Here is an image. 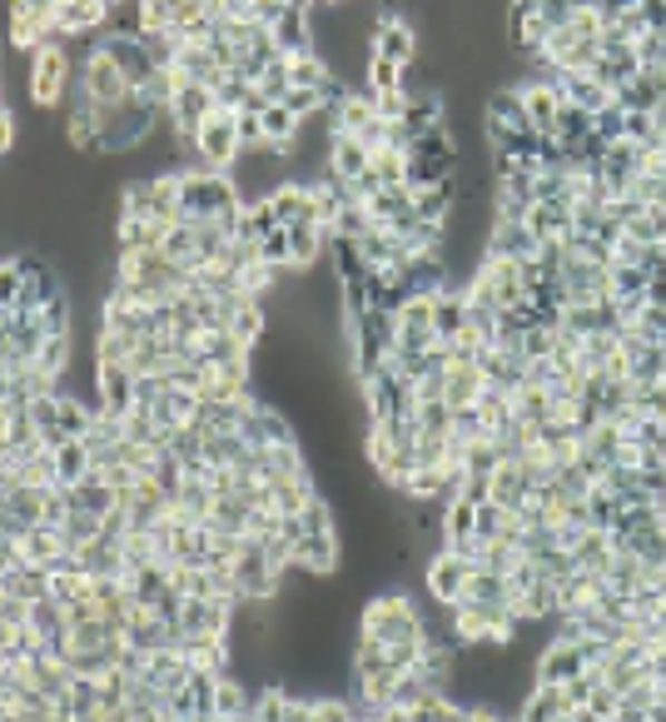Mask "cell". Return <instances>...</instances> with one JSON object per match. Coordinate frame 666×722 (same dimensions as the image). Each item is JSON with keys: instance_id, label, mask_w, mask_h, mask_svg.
Listing matches in <instances>:
<instances>
[{"instance_id": "obj_1", "label": "cell", "mask_w": 666, "mask_h": 722, "mask_svg": "<svg viewBox=\"0 0 666 722\" xmlns=\"http://www.w3.org/2000/svg\"><path fill=\"white\" fill-rule=\"evenodd\" d=\"M179 205H185V225H199V219H224L239 215V189H234L229 175L219 169H179Z\"/></svg>"}, {"instance_id": "obj_2", "label": "cell", "mask_w": 666, "mask_h": 722, "mask_svg": "<svg viewBox=\"0 0 666 722\" xmlns=\"http://www.w3.org/2000/svg\"><path fill=\"white\" fill-rule=\"evenodd\" d=\"M359 638H373L383 647L408 643V638H428V633H423V613H418L403 593L369 598V603H363V618H359Z\"/></svg>"}, {"instance_id": "obj_3", "label": "cell", "mask_w": 666, "mask_h": 722, "mask_svg": "<svg viewBox=\"0 0 666 722\" xmlns=\"http://www.w3.org/2000/svg\"><path fill=\"white\" fill-rule=\"evenodd\" d=\"M80 85L85 95H90L95 105H100V110H110V105H120V100H130V80L120 76V66H115L110 56H105V46H90L85 50V60H80Z\"/></svg>"}, {"instance_id": "obj_4", "label": "cell", "mask_w": 666, "mask_h": 722, "mask_svg": "<svg viewBox=\"0 0 666 722\" xmlns=\"http://www.w3.org/2000/svg\"><path fill=\"white\" fill-rule=\"evenodd\" d=\"M66 85H70V50L60 46V40H50V46H40L36 60H30V100H36L40 110H50V105L66 100Z\"/></svg>"}, {"instance_id": "obj_5", "label": "cell", "mask_w": 666, "mask_h": 722, "mask_svg": "<svg viewBox=\"0 0 666 722\" xmlns=\"http://www.w3.org/2000/svg\"><path fill=\"white\" fill-rule=\"evenodd\" d=\"M195 155L204 160V169H219V175H229V165L239 160V135H234V115L214 110L209 120L199 125V135H195Z\"/></svg>"}, {"instance_id": "obj_6", "label": "cell", "mask_w": 666, "mask_h": 722, "mask_svg": "<svg viewBox=\"0 0 666 722\" xmlns=\"http://www.w3.org/2000/svg\"><path fill=\"white\" fill-rule=\"evenodd\" d=\"M582 673H587V657H582V643L577 638H552L542 653H537V667H532V677L542 687H562Z\"/></svg>"}, {"instance_id": "obj_7", "label": "cell", "mask_w": 666, "mask_h": 722, "mask_svg": "<svg viewBox=\"0 0 666 722\" xmlns=\"http://www.w3.org/2000/svg\"><path fill=\"white\" fill-rule=\"evenodd\" d=\"M268 40H274V50L284 60H298V56H319L314 50V20H308V6H284L274 20V30H268Z\"/></svg>"}, {"instance_id": "obj_8", "label": "cell", "mask_w": 666, "mask_h": 722, "mask_svg": "<svg viewBox=\"0 0 666 722\" xmlns=\"http://www.w3.org/2000/svg\"><path fill=\"white\" fill-rule=\"evenodd\" d=\"M373 56L393 60V66H418L423 46H418V30L408 26L403 16H379V30H373Z\"/></svg>"}, {"instance_id": "obj_9", "label": "cell", "mask_w": 666, "mask_h": 722, "mask_svg": "<svg viewBox=\"0 0 666 722\" xmlns=\"http://www.w3.org/2000/svg\"><path fill=\"white\" fill-rule=\"evenodd\" d=\"M468 578H472V563H468V558L443 554V548H438L433 563H428V593H433L438 608H453V603L463 598Z\"/></svg>"}, {"instance_id": "obj_10", "label": "cell", "mask_w": 666, "mask_h": 722, "mask_svg": "<svg viewBox=\"0 0 666 722\" xmlns=\"http://www.w3.org/2000/svg\"><path fill=\"white\" fill-rule=\"evenodd\" d=\"M522 110H528V130L542 135V140H557V110H562V90L557 85H537L522 80Z\"/></svg>"}, {"instance_id": "obj_11", "label": "cell", "mask_w": 666, "mask_h": 722, "mask_svg": "<svg viewBox=\"0 0 666 722\" xmlns=\"http://www.w3.org/2000/svg\"><path fill=\"white\" fill-rule=\"evenodd\" d=\"M373 169V150L359 140V135H333L329 145V175L343 179V185H353V179H363Z\"/></svg>"}, {"instance_id": "obj_12", "label": "cell", "mask_w": 666, "mask_h": 722, "mask_svg": "<svg viewBox=\"0 0 666 722\" xmlns=\"http://www.w3.org/2000/svg\"><path fill=\"white\" fill-rule=\"evenodd\" d=\"M522 225L532 240H562L572 230V199H537Z\"/></svg>"}, {"instance_id": "obj_13", "label": "cell", "mask_w": 666, "mask_h": 722, "mask_svg": "<svg viewBox=\"0 0 666 722\" xmlns=\"http://www.w3.org/2000/svg\"><path fill=\"white\" fill-rule=\"evenodd\" d=\"M294 568L333 573L339 568V534H298L294 538Z\"/></svg>"}, {"instance_id": "obj_14", "label": "cell", "mask_w": 666, "mask_h": 722, "mask_svg": "<svg viewBox=\"0 0 666 722\" xmlns=\"http://www.w3.org/2000/svg\"><path fill=\"white\" fill-rule=\"evenodd\" d=\"M453 209H458V175L413 195V215L423 219V225H448V215H453Z\"/></svg>"}, {"instance_id": "obj_15", "label": "cell", "mask_w": 666, "mask_h": 722, "mask_svg": "<svg viewBox=\"0 0 666 722\" xmlns=\"http://www.w3.org/2000/svg\"><path fill=\"white\" fill-rule=\"evenodd\" d=\"M492 504L508 508V514H522V508H528V479H522L518 459H502L498 469H492Z\"/></svg>"}, {"instance_id": "obj_16", "label": "cell", "mask_w": 666, "mask_h": 722, "mask_svg": "<svg viewBox=\"0 0 666 722\" xmlns=\"http://www.w3.org/2000/svg\"><path fill=\"white\" fill-rule=\"evenodd\" d=\"M472 409H478L488 439H502V433L512 429V419H518V413H512V394H508V389H492V384H482V394H478Z\"/></svg>"}, {"instance_id": "obj_17", "label": "cell", "mask_w": 666, "mask_h": 722, "mask_svg": "<svg viewBox=\"0 0 666 722\" xmlns=\"http://www.w3.org/2000/svg\"><path fill=\"white\" fill-rule=\"evenodd\" d=\"M458 603H478V608H512V593H508V578L502 573H488V568H472L468 588Z\"/></svg>"}, {"instance_id": "obj_18", "label": "cell", "mask_w": 666, "mask_h": 722, "mask_svg": "<svg viewBox=\"0 0 666 722\" xmlns=\"http://www.w3.org/2000/svg\"><path fill=\"white\" fill-rule=\"evenodd\" d=\"M75 563H80L90 578H125V554L120 544H105V538H95V544L75 548Z\"/></svg>"}, {"instance_id": "obj_19", "label": "cell", "mask_w": 666, "mask_h": 722, "mask_svg": "<svg viewBox=\"0 0 666 722\" xmlns=\"http://www.w3.org/2000/svg\"><path fill=\"white\" fill-rule=\"evenodd\" d=\"M70 508H80V514H95V518H105L115 508V494H110V484L100 479V469H90L80 484H70Z\"/></svg>"}, {"instance_id": "obj_20", "label": "cell", "mask_w": 666, "mask_h": 722, "mask_svg": "<svg viewBox=\"0 0 666 722\" xmlns=\"http://www.w3.org/2000/svg\"><path fill=\"white\" fill-rule=\"evenodd\" d=\"M105 20H110V6H56V36H85V30H105Z\"/></svg>"}, {"instance_id": "obj_21", "label": "cell", "mask_w": 666, "mask_h": 722, "mask_svg": "<svg viewBox=\"0 0 666 722\" xmlns=\"http://www.w3.org/2000/svg\"><path fill=\"white\" fill-rule=\"evenodd\" d=\"M557 90H562L567 105H577V110H587V115H597L611 105V90H601L592 76H557Z\"/></svg>"}, {"instance_id": "obj_22", "label": "cell", "mask_w": 666, "mask_h": 722, "mask_svg": "<svg viewBox=\"0 0 666 722\" xmlns=\"http://www.w3.org/2000/svg\"><path fill=\"white\" fill-rule=\"evenodd\" d=\"M249 697H254V687H244L234 673H224L219 683H214V718L249 722Z\"/></svg>"}, {"instance_id": "obj_23", "label": "cell", "mask_w": 666, "mask_h": 722, "mask_svg": "<svg viewBox=\"0 0 666 722\" xmlns=\"http://www.w3.org/2000/svg\"><path fill=\"white\" fill-rule=\"evenodd\" d=\"M6 508L20 528H40L46 524V488H30V484H16L6 494Z\"/></svg>"}, {"instance_id": "obj_24", "label": "cell", "mask_w": 666, "mask_h": 722, "mask_svg": "<svg viewBox=\"0 0 666 722\" xmlns=\"http://www.w3.org/2000/svg\"><path fill=\"white\" fill-rule=\"evenodd\" d=\"M482 394V374H478V364H448V394L443 403L448 409H472Z\"/></svg>"}, {"instance_id": "obj_25", "label": "cell", "mask_w": 666, "mask_h": 722, "mask_svg": "<svg viewBox=\"0 0 666 722\" xmlns=\"http://www.w3.org/2000/svg\"><path fill=\"white\" fill-rule=\"evenodd\" d=\"M70 354H75L70 334H46V344H40V354H36V369L60 384V379L70 374Z\"/></svg>"}, {"instance_id": "obj_26", "label": "cell", "mask_w": 666, "mask_h": 722, "mask_svg": "<svg viewBox=\"0 0 666 722\" xmlns=\"http://www.w3.org/2000/svg\"><path fill=\"white\" fill-rule=\"evenodd\" d=\"M621 235L631 244H641V250H657L666 235V209H641V215H631L627 225H621Z\"/></svg>"}, {"instance_id": "obj_27", "label": "cell", "mask_w": 666, "mask_h": 722, "mask_svg": "<svg viewBox=\"0 0 666 722\" xmlns=\"http://www.w3.org/2000/svg\"><path fill=\"white\" fill-rule=\"evenodd\" d=\"M562 718V703H557V687H542L537 683L528 697H522L518 708V722H557Z\"/></svg>"}, {"instance_id": "obj_28", "label": "cell", "mask_w": 666, "mask_h": 722, "mask_svg": "<svg viewBox=\"0 0 666 722\" xmlns=\"http://www.w3.org/2000/svg\"><path fill=\"white\" fill-rule=\"evenodd\" d=\"M56 474H60V484H80L85 474H90V449H85L80 439H70V443H60L56 449Z\"/></svg>"}, {"instance_id": "obj_29", "label": "cell", "mask_w": 666, "mask_h": 722, "mask_svg": "<svg viewBox=\"0 0 666 722\" xmlns=\"http://www.w3.org/2000/svg\"><path fill=\"white\" fill-rule=\"evenodd\" d=\"M373 85H369V95H399L403 90V66H393V60H383V56H369V70H363Z\"/></svg>"}, {"instance_id": "obj_30", "label": "cell", "mask_w": 666, "mask_h": 722, "mask_svg": "<svg viewBox=\"0 0 666 722\" xmlns=\"http://www.w3.org/2000/svg\"><path fill=\"white\" fill-rule=\"evenodd\" d=\"M552 339H557V324H528V329H522V359H528V364H532V359H552Z\"/></svg>"}, {"instance_id": "obj_31", "label": "cell", "mask_w": 666, "mask_h": 722, "mask_svg": "<svg viewBox=\"0 0 666 722\" xmlns=\"http://www.w3.org/2000/svg\"><path fill=\"white\" fill-rule=\"evenodd\" d=\"M631 409L641 413V419H666V389L662 384H631Z\"/></svg>"}, {"instance_id": "obj_32", "label": "cell", "mask_w": 666, "mask_h": 722, "mask_svg": "<svg viewBox=\"0 0 666 722\" xmlns=\"http://www.w3.org/2000/svg\"><path fill=\"white\" fill-rule=\"evenodd\" d=\"M20 260H0V314L6 310H16V300H20Z\"/></svg>"}, {"instance_id": "obj_33", "label": "cell", "mask_w": 666, "mask_h": 722, "mask_svg": "<svg viewBox=\"0 0 666 722\" xmlns=\"http://www.w3.org/2000/svg\"><path fill=\"white\" fill-rule=\"evenodd\" d=\"M617 703H621V697L611 693L607 683H597V687H592V697H587V713L601 718V722H611V713H617Z\"/></svg>"}, {"instance_id": "obj_34", "label": "cell", "mask_w": 666, "mask_h": 722, "mask_svg": "<svg viewBox=\"0 0 666 722\" xmlns=\"http://www.w3.org/2000/svg\"><path fill=\"white\" fill-rule=\"evenodd\" d=\"M16 150V115L10 110H0V160Z\"/></svg>"}, {"instance_id": "obj_35", "label": "cell", "mask_w": 666, "mask_h": 722, "mask_svg": "<svg viewBox=\"0 0 666 722\" xmlns=\"http://www.w3.org/2000/svg\"><path fill=\"white\" fill-rule=\"evenodd\" d=\"M0 722H26V718H20L16 708H0Z\"/></svg>"}, {"instance_id": "obj_36", "label": "cell", "mask_w": 666, "mask_h": 722, "mask_svg": "<svg viewBox=\"0 0 666 722\" xmlns=\"http://www.w3.org/2000/svg\"><path fill=\"white\" fill-rule=\"evenodd\" d=\"M662 354H666V329H662Z\"/></svg>"}]
</instances>
